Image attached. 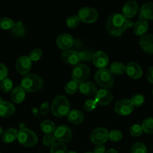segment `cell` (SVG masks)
Returning <instances> with one entry per match:
<instances>
[{"instance_id": "6da1fadb", "label": "cell", "mask_w": 153, "mask_h": 153, "mask_svg": "<svg viewBox=\"0 0 153 153\" xmlns=\"http://www.w3.org/2000/svg\"><path fill=\"white\" fill-rule=\"evenodd\" d=\"M134 26V22L121 13H113L106 22V29L112 36H121L127 28Z\"/></svg>"}, {"instance_id": "7a4b0ae2", "label": "cell", "mask_w": 153, "mask_h": 153, "mask_svg": "<svg viewBox=\"0 0 153 153\" xmlns=\"http://www.w3.org/2000/svg\"><path fill=\"white\" fill-rule=\"evenodd\" d=\"M51 111L54 116L58 117L68 114L70 112V105L68 99L62 95L56 96L52 102Z\"/></svg>"}, {"instance_id": "3957f363", "label": "cell", "mask_w": 153, "mask_h": 153, "mask_svg": "<svg viewBox=\"0 0 153 153\" xmlns=\"http://www.w3.org/2000/svg\"><path fill=\"white\" fill-rule=\"evenodd\" d=\"M43 80L36 74H27L22 78L20 87L27 92H35L39 91L43 86Z\"/></svg>"}, {"instance_id": "277c9868", "label": "cell", "mask_w": 153, "mask_h": 153, "mask_svg": "<svg viewBox=\"0 0 153 153\" xmlns=\"http://www.w3.org/2000/svg\"><path fill=\"white\" fill-rule=\"evenodd\" d=\"M94 80L98 85L107 89L113 85L114 79L112 73L107 68L99 69L94 74Z\"/></svg>"}, {"instance_id": "5b68a950", "label": "cell", "mask_w": 153, "mask_h": 153, "mask_svg": "<svg viewBox=\"0 0 153 153\" xmlns=\"http://www.w3.org/2000/svg\"><path fill=\"white\" fill-rule=\"evenodd\" d=\"M18 141L26 147H32L37 143L38 137L35 133L27 128H20L18 131Z\"/></svg>"}, {"instance_id": "8992f818", "label": "cell", "mask_w": 153, "mask_h": 153, "mask_svg": "<svg viewBox=\"0 0 153 153\" xmlns=\"http://www.w3.org/2000/svg\"><path fill=\"white\" fill-rule=\"evenodd\" d=\"M90 74V69L85 64H78L75 66L72 71V79L77 83L84 82L88 78Z\"/></svg>"}, {"instance_id": "52a82bcc", "label": "cell", "mask_w": 153, "mask_h": 153, "mask_svg": "<svg viewBox=\"0 0 153 153\" xmlns=\"http://www.w3.org/2000/svg\"><path fill=\"white\" fill-rule=\"evenodd\" d=\"M98 13L93 7H83L80 9L78 12V17L80 21L86 23H92L97 19Z\"/></svg>"}, {"instance_id": "ba28073f", "label": "cell", "mask_w": 153, "mask_h": 153, "mask_svg": "<svg viewBox=\"0 0 153 153\" xmlns=\"http://www.w3.org/2000/svg\"><path fill=\"white\" fill-rule=\"evenodd\" d=\"M134 108V106L130 100H127V99H122V100H118L116 103L115 111L118 114L125 116V115L130 114L133 111Z\"/></svg>"}, {"instance_id": "9c48e42d", "label": "cell", "mask_w": 153, "mask_h": 153, "mask_svg": "<svg viewBox=\"0 0 153 153\" xmlns=\"http://www.w3.org/2000/svg\"><path fill=\"white\" fill-rule=\"evenodd\" d=\"M56 140L58 142H68L71 139L72 132L70 128L66 125L58 126L53 132Z\"/></svg>"}, {"instance_id": "30bf717a", "label": "cell", "mask_w": 153, "mask_h": 153, "mask_svg": "<svg viewBox=\"0 0 153 153\" xmlns=\"http://www.w3.org/2000/svg\"><path fill=\"white\" fill-rule=\"evenodd\" d=\"M109 139V132L104 128H97L91 134V140L94 144H103Z\"/></svg>"}, {"instance_id": "8fae6325", "label": "cell", "mask_w": 153, "mask_h": 153, "mask_svg": "<svg viewBox=\"0 0 153 153\" xmlns=\"http://www.w3.org/2000/svg\"><path fill=\"white\" fill-rule=\"evenodd\" d=\"M112 99H113V96L112 93L109 90L102 88L97 91L94 100L97 104L100 105H107L112 101Z\"/></svg>"}, {"instance_id": "7c38bea8", "label": "cell", "mask_w": 153, "mask_h": 153, "mask_svg": "<svg viewBox=\"0 0 153 153\" xmlns=\"http://www.w3.org/2000/svg\"><path fill=\"white\" fill-rule=\"evenodd\" d=\"M32 68V61L28 56H21L16 62V70L20 74L26 75Z\"/></svg>"}, {"instance_id": "4fadbf2b", "label": "cell", "mask_w": 153, "mask_h": 153, "mask_svg": "<svg viewBox=\"0 0 153 153\" xmlns=\"http://www.w3.org/2000/svg\"><path fill=\"white\" fill-rule=\"evenodd\" d=\"M74 38L69 34H62L56 39V44L60 49L68 50L74 44Z\"/></svg>"}, {"instance_id": "5bb4252c", "label": "cell", "mask_w": 153, "mask_h": 153, "mask_svg": "<svg viewBox=\"0 0 153 153\" xmlns=\"http://www.w3.org/2000/svg\"><path fill=\"white\" fill-rule=\"evenodd\" d=\"M125 72L128 76L134 79H140L142 75V68L136 62L128 63L125 65Z\"/></svg>"}, {"instance_id": "9a60e30c", "label": "cell", "mask_w": 153, "mask_h": 153, "mask_svg": "<svg viewBox=\"0 0 153 153\" xmlns=\"http://www.w3.org/2000/svg\"><path fill=\"white\" fill-rule=\"evenodd\" d=\"M62 58L64 62L74 66L78 65V64L80 61L78 52H76L74 50H70V49L64 51L62 55Z\"/></svg>"}, {"instance_id": "2e32d148", "label": "cell", "mask_w": 153, "mask_h": 153, "mask_svg": "<svg viewBox=\"0 0 153 153\" xmlns=\"http://www.w3.org/2000/svg\"><path fill=\"white\" fill-rule=\"evenodd\" d=\"M138 4L135 1H128L125 4L123 5L122 7V15L126 17L132 18L136 14V12L138 10Z\"/></svg>"}, {"instance_id": "e0dca14e", "label": "cell", "mask_w": 153, "mask_h": 153, "mask_svg": "<svg viewBox=\"0 0 153 153\" xmlns=\"http://www.w3.org/2000/svg\"><path fill=\"white\" fill-rule=\"evenodd\" d=\"M108 61L109 60L107 55L101 51H98L93 55L92 62L98 68H105V67L108 64Z\"/></svg>"}, {"instance_id": "ac0fdd59", "label": "cell", "mask_w": 153, "mask_h": 153, "mask_svg": "<svg viewBox=\"0 0 153 153\" xmlns=\"http://www.w3.org/2000/svg\"><path fill=\"white\" fill-rule=\"evenodd\" d=\"M139 19H144V20L153 19V2L148 1L141 6Z\"/></svg>"}, {"instance_id": "d6986e66", "label": "cell", "mask_w": 153, "mask_h": 153, "mask_svg": "<svg viewBox=\"0 0 153 153\" xmlns=\"http://www.w3.org/2000/svg\"><path fill=\"white\" fill-rule=\"evenodd\" d=\"M140 45L146 53L153 54V34H144L140 39Z\"/></svg>"}, {"instance_id": "ffe728a7", "label": "cell", "mask_w": 153, "mask_h": 153, "mask_svg": "<svg viewBox=\"0 0 153 153\" xmlns=\"http://www.w3.org/2000/svg\"><path fill=\"white\" fill-rule=\"evenodd\" d=\"M15 112V107L12 103L7 101H0V116L8 117Z\"/></svg>"}, {"instance_id": "44dd1931", "label": "cell", "mask_w": 153, "mask_h": 153, "mask_svg": "<svg viewBox=\"0 0 153 153\" xmlns=\"http://www.w3.org/2000/svg\"><path fill=\"white\" fill-rule=\"evenodd\" d=\"M79 90L81 94L86 96H93L97 93V88L91 82H84L80 84Z\"/></svg>"}, {"instance_id": "7402d4cb", "label": "cell", "mask_w": 153, "mask_h": 153, "mask_svg": "<svg viewBox=\"0 0 153 153\" xmlns=\"http://www.w3.org/2000/svg\"><path fill=\"white\" fill-rule=\"evenodd\" d=\"M26 97V91L21 87H16L12 90L10 98L15 103H21Z\"/></svg>"}, {"instance_id": "603a6c76", "label": "cell", "mask_w": 153, "mask_h": 153, "mask_svg": "<svg viewBox=\"0 0 153 153\" xmlns=\"http://www.w3.org/2000/svg\"><path fill=\"white\" fill-rule=\"evenodd\" d=\"M148 25L147 21L144 20V19H139L134 25V32L136 35L142 36L148 31Z\"/></svg>"}, {"instance_id": "cb8c5ba5", "label": "cell", "mask_w": 153, "mask_h": 153, "mask_svg": "<svg viewBox=\"0 0 153 153\" xmlns=\"http://www.w3.org/2000/svg\"><path fill=\"white\" fill-rule=\"evenodd\" d=\"M68 120L71 123L78 125L80 124L84 120V115L80 111L72 110L68 114Z\"/></svg>"}, {"instance_id": "d4e9b609", "label": "cell", "mask_w": 153, "mask_h": 153, "mask_svg": "<svg viewBox=\"0 0 153 153\" xmlns=\"http://www.w3.org/2000/svg\"><path fill=\"white\" fill-rule=\"evenodd\" d=\"M18 137V131L16 128H10L4 131L2 136V141L4 143H10L14 141Z\"/></svg>"}, {"instance_id": "484cf974", "label": "cell", "mask_w": 153, "mask_h": 153, "mask_svg": "<svg viewBox=\"0 0 153 153\" xmlns=\"http://www.w3.org/2000/svg\"><path fill=\"white\" fill-rule=\"evenodd\" d=\"M11 32L15 37H22L26 34V28L21 22H14L13 27L11 28Z\"/></svg>"}, {"instance_id": "4316f807", "label": "cell", "mask_w": 153, "mask_h": 153, "mask_svg": "<svg viewBox=\"0 0 153 153\" xmlns=\"http://www.w3.org/2000/svg\"><path fill=\"white\" fill-rule=\"evenodd\" d=\"M40 129L45 134H52L55 131V125L52 121L49 120H45L40 123Z\"/></svg>"}, {"instance_id": "83f0119b", "label": "cell", "mask_w": 153, "mask_h": 153, "mask_svg": "<svg viewBox=\"0 0 153 153\" xmlns=\"http://www.w3.org/2000/svg\"><path fill=\"white\" fill-rule=\"evenodd\" d=\"M112 74L122 75L125 72V66L121 62H113L109 69Z\"/></svg>"}, {"instance_id": "f1b7e54d", "label": "cell", "mask_w": 153, "mask_h": 153, "mask_svg": "<svg viewBox=\"0 0 153 153\" xmlns=\"http://www.w3.org/2000/svg\"><path fill=\"white\" fill-rule=\"evenodd\" d=\"M143 131L148 134H153V117H148L144 120L142 123Z\"/></svg>"}, {"instance_id": "f546056e", "label": "cell", "mask_w": 153, "mask_h": 153, "mask_svg": "<svg viewBox=\"0 0 153 153\" xmlns=\"http://www.w3.org/2000/svg\"><path fill=\"white\" fill-rule=\"evenodd\" d=\"M78 89H79L78 83L74 80L67 82L64 86V90L68 94H74L78 91Z\"/></svg>"}, {"instance_id": "4dcf8cb0", "label": "cell", "mask_w": 153, "mask_h": 153, "mask_svg": "<svg viewBox=\"0 0 153 153\" xmlns=\"http://www.w3.org/2000/svg\"><path fill=\"white\" fill-rule=\"evenodd\" d=\"M50 153H68L67 147L62 142H57L51 146Z\"/></svg>"}, {"instance_id": "1f68e13d", "label": "cell", "mask_w": 153, "mask_h": 153, "mask_svg": "<svg viewBox=\"0 0 153 153\" xmlns=\"http://www.w3.org/2000/svg\"><path fill=\"white\" fill-rule=\"evenodd\" d=\"M80 23V19L76 15H71L69 16L66 19V24L69 28H76Z\"/></svg>"}, {"instance_id": "d6a6232c", "label": "cell", "mask_w": 153, "mask_h": 153, "mask_svg": "<svg viewBox=\"0 0 153 153\" xmlns=\"http://www.w3.org/2000/svg\"><path fill=\"white\" fill-rule=\"evenodd\" d=\"M130 153H147L146 146L141 142H136L131 146Z\"/></svg>"}, {"instance_id": "836d02e7", "label": "cell", "mask_w": 153, "mask_h": 153, "mask_svg": "<svg viewBox=\"0 0 153 153\" xmlns=\"http://www.w3.org/2000/svg\"><path fill=\"white\" fill-rule=\"evenodd\" d=\"M14 24V21L8 17H2L0 19V28L2 29H11Z\"/></svg>"}, {"instance_id": "e575fe53", "label": "cell", "mask_w": 153, "mask_h": 153, "mask_svg": "<svg viewBox=\"0 0 153 153\" xmlns=\"http://www.w3.org/2000/svg\"><path fill=\"white\" fill-rule=\"evenodd\" d=\"M0 88H1L2 91L3 92H10V91H12V88H13V82L10 79H4V80L2 81L1 84H0Z\"/></svg>"}, {"instance_id": "d590c367", "label": "cell", "mask_w": 153, "mask_h": 153, "mask_svg": "<svg viewBox=\"0 0 153 153\" xmlns=\"http://www.w3.org/2000/svg\"><path fill=\"white\" fill-rule=\"evenodd\" d=\"M78 53H79L80 61H86V62H88V61H92V57L94 53H92V51L84 50L82 51V52H78Z\"/></svg>"}, {"instance_id": "8d00e7d4", "label": "cell", "mask_w": 153, "mask_h": 153, "mask_svg": "<svg viewBox=\"0 0 153 153\" xmlns=\"http://www.w3.org/2000/svg\"><path fill=\"white\" fill-rule=\"evenodd\" d=\"M42 54H43V52H42L41 49H34L33 50H32L31 52L28 54V58L31 61H37L41 58Z\"/></svg>"}, {"instance_id": "74e56055", "label": "cell", "mask_w": 153, "mask_h": 153, "mask_svg": "<svg viewBox=\"0 0 153 153\" xmlns=\"http://www.w3.org/2000/svg\"><path fill=\"white\" fill-rule=\"evenodd\" d=\"M131 102L133 103L134 106H136V107H139L141 106L144 103L145 101V97L142 94H135L132 97L131 100H130Z\"/></svg>"}, {"instance_id": "f35d334b", "label": "cell", "mask_w": 153, "mask_h": 153, "mask_svg": "<svg viewBox=\"0 0 153 153\" xmlns=\"http://www.w3.org/2000/svg\"><path fill=\"white\" fill-rule=\"evenodd\" d=\"M142 131L143 130H142V126L140 124H134L130 128V134L134 137H138V136L141 135Z\"/></svg>"}, {"instance_id": "ab89813d", "label": "cell", "mask_w": 153, "mask_h": 153, "mask_svg": "<svg viewBox=\"0 0 153 153\" xmlns=\"http://www.w3.org/2000/svg\"><path fill=\"white\" fill-rule=\"evenodd\" d=\"M122 138V133L118 130H112L109 132V139L111 141L118 142Z\"/></svg>"}, {"instance_id": "60d3db41", "label": "cell", "mask_w": 153, "mask_h": 153, "mask_svg": "<svg viewBox=\"0 0 153 153\" xmlns=\"http://www.w3.org/2000/svg\"><path fill=\"white\" fill-rule=\"evenodd\" d=\"M43 143L46 146H52L56 143V137L52 134H46L43 137Z\"/></svg>"}, {"instance_id": "b9f144b4", "label": "cell", "mask_w": 153, "mask_h": 153, "mask_svg": "<svg viewBox=\"0 0 153 153\" xmlns=\"http://www.w3.org/2000/svg\"><path fill=\"white\" fill-rule=\"evenodd\" d=\"M96 106H97V103H96L95 100H88L83 103L84 109L88 111H91L96 108Z\"/></svg>"}, {"instance_id": "7bdbcfd3", "label": "cell", "mask_w": 153, "mask_h": 153, "mask_svg": "<svg viewBox=\"0 0 153 153\" xmlns=\"http://www.w3.org/2000/svg\"><path fill=\"white\" fill-rule=\"evenodd\" d=\"M8 74V70L6 66L0 63V81H3L6 79Z\"/></svg>"}, {"instance_id": "ee69618b", "label": "cell", "mask_w": 153, "mask_h": 153, "mask_svg": "<svg viewBox=\"0 0 153 153\" xmlns=\"http://www.w3.org/2000/svg\"><path fill=\"white\" fill-rule=\"evenodd\" d=\"M49 104H48L46 102H44L43 104L40 105V114L42 115H45L48 113L49 111Z\"/></svg>"}, {"instance_id": "f6af8a7d", "label": "cell", "mask_w": 153, "mask_h": 153, "mask_svg": "<svg viewBox=\"0 0 153 153\" xmlns=\"http://www.w3.org/2000/svg\"><path fill=\"white\" fill-rule=\"evenodd\" d=\"M94 153H105V146L103 144L96 145L94 148Z\"/></svg>"}, {"instance_id": "bcb514c9", "label": "cell", "mask_w": 153, "mask_h": 153, "mask_svg": "<svg viewBox=\"0 0 153 153\" xmlns=\"http://www.w3.org/2000/svg\"><path fill=\"white\" fill-rule=\"evenodd\" d=\"M147 79H148V82L153 84V67L148 68V71H147Z\"/></svg>"}, {"instance_id": "7dc6e473", "label": "cell", "mask_w": 153, "mask_h": 153, "mask_svg": "<svg viewBox=\"0 0 153 153\" xmlns=\"http://www.w3.org/2000/svg\"><path fill=\"white\" fill-rule=\"evenodd\" d=\"M105 153H118L117 152V151L116 150V149H108V150H106Z\"/></svg>"}, {"instance_id": "c3c4849f", "label": "cell", "mask_w": 153, "mask_h": 153, "mask_svg": "<svg viewBox=\"0 0 153 153\" xmlns=\"http://www.w3.org/2000/svg\"><path fill=\"white\" fill-rule=\"evenodd\" d=\"M2 134H3V129H2V128L0 126V135H1Z\"/></svg>"}, {"instance_id": "681fc988", "label": "cell", "mask_w": 153, "mask_h": 153, "mask_svg": "<svg viewBox=\"0 0 153 153\" xmlns=\"http://www.w3.org/2000/svg\"><path fill=\"white\" fill-rule=\"evenodd\" d=\"M68 153H76V152H74V151H70V152H68Z\"/></svg>"}, {"instance_id": "f907efd6", "label": "cell", "mask_w": 153, "mask_h": 153, "mask_svg": "<svg viewBox=\"0 0 153 153\" xmlns=\"http://www.w3.org/2000/svg\"><path fill=\"white\" fill-rule=\"evenodd\" d=\"M86 153H94V152H86Z\"/></svg>"}, {"instance_id": "816d5d0a", "label": "cell", "mask_w": 153, "mask_h": 153, "mask_svg": "<svg viewBox=\"0 0 153 153\" xmlns=\"http://www.w3.org/2000/svg\"><path fill=\"white\" fill-rule=\"evenodd\" d=\"M152 95H153V90H152Z\"/></svg>"}, {"instance_id": "f5cc1de1", "label": "cell", "mask_w": 153, "mask_h": 153, "mask_svg": "<svg viewBox=\"0 0 153 153\" xmlns=\"http://www.w3.org/2000/svg\"><path fill=\"white\" fill-rule=\"evenodd\" d=\"M0 153H1V152H0Z\"/></svg>"}]
</instances>
